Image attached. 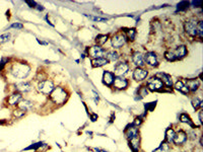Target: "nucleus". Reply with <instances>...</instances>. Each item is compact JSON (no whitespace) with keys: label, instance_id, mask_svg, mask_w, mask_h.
<instances>
[{"label":"nucleus","instance_id":"1","mask_svg":"<svg viewBox=\"0 0 203 152\" xmlns=\"http://www.w3.org/2000/svg\"><path fill=\"white\" fill-rule=\"evenodd\" d=\"M29 71H31V68L25 63H15L11 68V74L19 79L27 77L29 74Z\"/></svg>","mask_w":203,"mask_h":152},{"label":"nucleus","instance_id":"2","mask_svg":"<svg viewBox=\"0 0 203 152\" xmlns=\"http://www.w3.org/2000/svg\"><path fill=\"white\" fill-rule=\"evenodd\" d=\"M51 98L57 105H62L67 98V92L62 87H56L51 92Z\"/></svg>","mask_w":203,"mask_h":152},{"label":"nucleus","instance_id":"3","mask_svg":"<svg viewBox=\"0 0 203 152\" xmlns=\"http://www.w3.org/2000/svg\"><path fill=\"white\" fill-rule=\"evenodd\" d=\"M54 88V83L51 80H43L38 84V90L44 94H51Z\"/></svg>","mask_w":203,"mask_h":152},{"label":"nucleus","instance_id":"4","mask_svg":"<svg viewBox=\"0 0 203 152\" xmlns=\"http://www.w3.org/2000/svg\"><path fill=\"white\" fill-rule=\"evenodd\" d=\"M197 25L198 21L195 18H190L185 23V30L191 37H195L197 34Z\"/></svg>","mask_w":203,"mask_h":152},{"label":"nucleus","instance_id":"5","mask_svg":"<svg viewBox=\"0 0 203 152\" xmlns=\"http://www.w3.org/2000/svg\"><path fill=\"white\" fill-rule=\"evenodd\" d=\"M163 82H162V79H159L158 77L154 76V77H152L150 79L147 81V86L150 90L152 91H157V90H159L163 88Z\"/></svg>","mask_w":203,"mask_h":152},{"label":"nucleus","instance_id":"6","mask_svg":"<svg viewBox=\"0 0 203 152\" xmlns=\"http://www.w3.org/2000/svg\"><path fill=\"white\" fill-rule=\"evenodd\" d=\"M104 54H105V51H104V49L101 48L100 46H93V47H90L88 50V55L90 57H93V59L103 58Z\"/></svg>","mask_w":203,"mask_h":152},{"label":"nucleus","instance_id":"7","mask_svg":"<svg viewBox=\"0 0 203 152\" xmlns=\"http://www.w3.org/2000/svg\"><path fill=\"white\" fill-rule=\"evenodd\" d=\"M126 43V38L123 34H117L112 38V46L114 48H121Z\"/></svg>","mask_w":203,"mask_h":152},{"label":"nucleus","instance_id":"8","mask_svg":"<svg viewBox=\"0 0 203 152\" xmlns=\"http://www.w3.org/2000/svg\"><path fill=\"white\" fill-rule=\"evenodd\" d=\"M128 70H129V65L125 62H120L115 67V75L121 77L126 74Z\"/></svg>","mask_w":203,"mask_h":152},{"label":"nucleus","instance_id":"9","mask_svg":"<svg viewBox=\"0 0 203 152\" xmlns=\"http://www.w3.org/2000/svg\"><path fill=\"white\" fill-rule=\"evenodd\" d=\"M146 76H147V71L140 67H137L134 70V72H133V78L137 81H141L145 79Z\"/></svg>","mask_w":203,"mask_h":152},{"label":"nucleus","instance_id":"10","mask_svg":"<svg viewBox=\"0 0 203 152\" xmlns=\"http://www.w3.org/2000/svg\"><path fill=\"white\" fill-rule=\"evenodd\" d=\"M186 140H187V134L183 131H180L177 134H175L173 142H174L176 145H182L186 142Z\"/></svg>","mask_w":203,"mask_h":152},{"label":"nucleus","instance_id":"11","mask_svg":"<svg viewBox=\"0 0 203 152\" xmlns=\"http://www.w3.org/2000/svg\"><path fill=\"white\" fill-rule=\"evenodd\" d=\"M144 59L146 61V63L150 65V66H157L158 65V57L153 52H148V53H146Z\"/></svg>","mask_w":203,"mask_h":152},{"label":"nucleus","instance_id":"12","mask_svg":"<svg viewBox=\"0 0 203 152\" xmlns=\"http://www.w3.org/2000/svg\"><path fill=\"white\" fill-rule=\"evenodd\" d=\"M114 86L117 89H125L128 86V81L122 77H117L114 79Z\"/></svg>","mask_w":203,"mask_h":152},{"label":"nucleus","instance_id":"13","mask_svg":"<svg viewBox=\"0 0 203 152\" xmlns=\"http://www.w3.org/2000/svg\"><path fill=\"white\" fill-rule=\"evenodd\" d=\"M132 61L136 66L140 67L144 64V57L141 53H139V52H135L132 56Z\"/></svg>","mask_w":203,"mask_h":152},{"label":"nucleus","instance_id":"14","mask_svg":"<svg viewBox=\"0 0 203 152\" xmlns=\"http://www.w3.org/2000/svg\"><path fill=\"white\" fill-rule=\"evenodd\" d=\"M173 53H174L176 59H181L186 56L187 54V49L185 46H179L175 51H173Z\"/></svg>","mask_w":203,"mask_h":152},{"label":"nucleus","instance_id":"15","mask_svg":"<svg viewBox=\"0 0 203 152\" xmlns=\"http://www.w3.org/2000/svg\"><path fill=\"white\" fill-rule=\"evenodd\" d=\"M33 89V86L29 82H21V83L16 85V90L19 92H29Z\"/></svg>","mask_w":203,"mask_h":152},{"label":"nucleus","instance_id":"16","mask_svg":"<svg viewBox=\"0 0 203 152\" xmlns=\"http://www.w3.org/2000/svg\"><path fill=\"white\" fill-rule=\"evenodd\" d=\"M114 74L110 71H105L104 72V75H103V81L104 83L107 84V85H112L114 82Z\"/></svg>","mask_w":203,"mask_h":152},{"label":"nucleus","instance_id":"17","mask_svg":"<svg viewBox=\"0 0 203 152\" xmlns=\"http://www.w3.org/2000/svg\"><path fill=\"white\" fill-rule=\"evenodd\" d=\"M20 101H21L20 93H13V94H11L9 97H8V103H9L10 106L17 105V103H19Z\"/></svg>","mask_w":203,"mask_h":152},{"label":"nucleus","instance_id":"18","mask_svg":"<svg viewBox=\"0 0 203 152\" xmlns=\"http://www.w3.org/2000/svg\"><path fill=\"white\" fill-rule=\"evenodd\" d=\"M187 88L189 90H191V91H195L198 89V87H199V82H198L196 79H189L187 80Z\"/></svg>","mask_w":203,"mask_h":152},{"label":"nucleus","instance_id":"19","mask_svg":"<svg viewBox=\"0 0 203 152\" xmlns=\"http://www.w3.org/2000/svg\"><path fill=\"white\" fill-rule=\"evenodd\" d=\"M32 107H33V102H29V101H20L19 102V107L24 112L29 111L32 108Z\"/></svg>","mask_w":203,"mask_h":152},{"label":"nucleus","instance_id":"20","mask_svg":"<svg viewBox=\"0 0 203 152\" xmlns=\"http://www.w3.org/2000/svg\"><path fill=\"white\" fill-rule=\"evenodd\" d=\"M109 63V61H108L106 58H98V59H93L92 61V65L93 67H101V66H104V65H106Z\"/></svg>","mask_w":203,"mask_h":152},{"label":"nucleus","instance_id":"21","mask_svg":"<svg viewBox=\"0 0 203 152\" xmlns=\"http://www.w3.org/2000/svg\"><path fill=\"white\" fill-rule=\"evenodd\" d=\"M126 136L131 139L135 136H138V129L136 127H131V128H128L126 130Z\"/></svg>","mask_w":203,"mask_h":152},{"label":"nucleus","instance_id":"22","mask_svg":"<svg viewBox=\"0 0 203 152\" xmlns=\"http://www.w3.org/2000/svg\"><path fill=\"white\" fill-rule=\"evenodd\" d=\"M130 145L132 149L134 151H137L139 148V136H135L130 139Z\"/></svg>","mask_w":203,"mask_h":152},{"label":"nucleus","instance_id":"23","mask_svg":"<svg viewBox=\"0 0 203 152\" xmlns=\"http://www.w3.org/2000/svg\"><path fill=\"white\" fill-rule=\"evenodd\" d=\"M175 88L180 90V91H182V92H184V93L189 92V89L187 88V86L183 83V81H177V83L175 84Z\"/></svg>","mask_w":203,"mask_h":152},{"label":"nucleus","instance_id":"24","mask_svg":"<svg viewBox=\"0 0 203 152\" xmlns=\"http://www.w3.org/2000/svg\"><path fill=\"white\" fill-rule=\"evenodd\" d=\"M162 76V82L163 83H165L167 86H172V83H173V81H172V78L170 75H168V74H165V73H161L159 74Z\"/></svg>","mask_w":203,"mask_h":152},{"label":"nucleus","instance_id":"25","mask_svg":"<svg viewBox=\"0 0 203 152\" xmlns=\"http://www.w3.org/2000/svg\"><path fill=\"white\" fill-rule=\"evenodd\" d=\"M175 131L173 129H168L167 130V133H166V138H167V141L168 143H172L173 140H174V137H175Z\"/></svg>","mask_w":203,"mask_h":152},{"label":"nucleus","instance_id":"26","mask_svg":"<svg viewBox=\"0 0 203 152\" xmlns=\"http://www.w3.org/2000/svg\"><path fill=\"white\" fill-rule=\"evenodd\" d=\"M108 40V34H99V36L96 38V42L98 43L99 46L104 45Z\"/></svg>","mask_w":203,"mask_h":152},{"label":"nucleus","instance_id":"27","mask_svg":"<svg viewBox=\"0 0 203 152\" xmlns=\"http://www.w3.org/2000/svg\"><path fill=\"white\" fill-rule=\"evenodd\" d=\"M118 58H119V55H118L117 52H115V51H111L107 55V60L108 61H116Z\"/></svg>","mask_w":203,"mask_h":152},{"label":"nucleus","instance_id":"28","mask_svg":"<svg viewBox=\"0 0 203 152\" xmlns=\"http://www.w3.org/2000/svg\"><path fill=\"white\" fill-rule=\"evenodd\" d=\"M165 58L168 60V61H175L177 60L174 53H173V51H168L165 53Z\"/></svg>","mask_w":203,"mask_h":152},{"label":"nucleus","instance_id":"29","mask_svg":"<svg viewBox=\"0 0 203 152\" xmlns=\"http://www.w3.org/2000/svg\"><path fill=\"white\" fill-rule=\"evenodd\" d=\"M180 119H181V121L183 122V123H187V124H189V125L193 126V123H192V121L190 120V118H189V117H188V116H187L186 114H182V115H181Z\"/></svg>","mask_w":203,"mask_h":152},{"label":"nucleus","instance_id":"30","mask_svg":"<svg viewBox=\"0 0 203 152\" xmlns=\"http://www.w3.org/2000/svg\"><path fill=\"white\" fill-rule=\"evenodd\" d=\"M135 34H136V29H129L127 30V37H128V39H130V40H134Z\"/></svg>","mask_w":203,"mask_h":152},{"label":"nucleus","instance_id":"31","mask_svg":"<svg viewBox=\"0 0 203 152\" xmlns=\"http://www.w3.org/2000/svg\"><path fill=\"white\" fill-rule=\"evenodd\" d=\"M169 151H170V148H169V145H168L167 143L162 144V146L157 150V152H169Z\"/></svg>","mask_w":203,"mask_h":152},{"label":"nucleus","instance_id":"32","mask_svg":"<svg viewBox=\"0 0 203 152\" xmlns=\"http://www.w3.org/2000/svg\"><path fill=\"white\" fill-rule=\"evenodd\" d=\"M197 34H199V37H202V34H203V21H198Z\"/></svg>","mask_w":203,"mask_h":152},{"label":"nucleus","instance_id":"33","mask_svg":"<svg viewBox=\"0 0 203 152\" xmlns=\"http://www.w3.org/2000/svg\"><path fill=\"white\" fill-rule=\"evenodd\" d=\"M192 105H193V107H195V108H197L199 106H202V102H201V99L199 98V97H195L192 101Z\"/></svg>","mask_w":203,"mask_h":152},{"label":"nucleus","instance_id":"34","mask_svg":"<svg viewBox=\"0 0 203 152\" xmlns=\"http://www.w3.org/2000/svg\"><path fill=\"white\" fill-rule=\"evenodd\" d=\"M10 38V34H2V36H0V42H6L9 40Z\"/></svg>","mask_w":203,"mask_h":152},{"label":"nucleus","instance_id":"35","mask_svg":"<svg viewBox=\"0 0 203 152\" xmlns=\"http://www.w3.org/2000/svg\"><path fill=\"white\" fill-rule=\"evenodd\" d=\"M24 115V111H21L20 108H19V110L14 111V116H15V117H17V118H20V117H23Z\"/></svg>","mask_w":203,"mask_h":152},{"label":"nucleus","instance_id":"36","mask_svg":"<svg viewBox=\"0 0 203 152\" xmlns=\"http://www.w3.org/2000/svg\"><path fill=\"white\" fill-rule=\"evenodd\" d=\"M11 29H21L24 27H23V24H11Z\"/></svg>","mask_w":203,"mask_h":152},{"label":"nucleus","instance_id":"37","mask_svg":"<svg viewBox=\"0 0 203 152\" xmlns=\"http://www.w3.org/2000/svg\"><path fill=\"white\" fill-rule=\"evenodd\" d=\"M146 94H147V90H146V88L145 87H141L140 95H141V97H144V95H146Z\"/></svg>","mask_w":203,"mask_h":152},{"label":"nucleus","instance_id":"38","mask_svg":"<svg viewBox=\"0 0 203 152\" xmlns=\"http://www.w3.org/2000/svg\"><path fill=\"white\" fill-rule=\"evenodd\" d=\"M27 3H28V4H29V5H31V7H35L34 5H36V3H35V2H32V1H27ZM36 6H37V5H36Z\"/></svg>","mask_w":203,"mask_h":152},{"label":"nucleus","instance_id":"39","mask_svg":"<svg viewBox=\"0 0 203 152\" xmlns=\"http://www.w3.org/2000/svg\"><path fill=\"white\" fill-rule=\"evenodd\" d=\"M192 4L193 5H201V2L200 1H194V2H192Z\"/></svg>","mask_w":203,"mask_h":152},{"label":"nucleus","instance_id":"40","mask_svg":"<svg viewBox=\"0 0 203 152\" xmlns=\"http://www.w3.org/2000/svg\"><path fill=\"white\" fill-rule=\"evenodd\" d=\"M92 18L93 20H105V19H103V18H100V17H92Z\"/></svg>","mask_w":203,"mask_h":152},{"label":"nucleus","instance_id":"41","mask_svg":"<svg viewBox=\"0 0 203 152\" xmlns=\"http://www.w3.org/2000/svg\"><path fill=\"white\" fill-rule=\"evenodd\" d=\"M199 120H200V122L202 123V121H203L202 120V112H199Z\"/></svg>","mask_w":203,"mask_h":152}]
</instances>
